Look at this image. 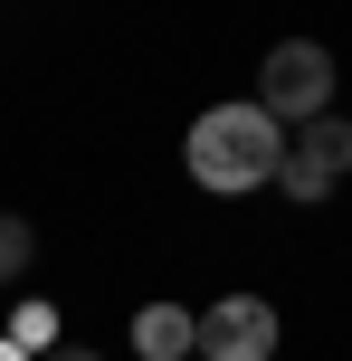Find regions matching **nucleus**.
Returning a JSON list of instances; mask_svg holds the SVG:
<instances>
[{
	"mask_svg": "<svg viewBox=\"0 0 352 361\" xmlns=\"http://www.w3.org/2000/svg\"><path fill=\"white\" fill-rule=\"evenodd\" d=\"M277 152H286V124L267 105H210L181 133V162L200 190H257V180H277Z\"/></svg>",
	"mask_w": 352,
	"mask_h": 361,
	"instance_id": "nucleus-1",
	"label": "nucleus"
},
{
	"mask_svg": "<svg viewBox=\"0 0 352 361\" xmlns=\"http://www.w3.org/2000/svg\"><path fill=\"white\" fill-rule=\"evenodd\" d=\"M257 105L277 114V124H315V114H334V57H324L315 38H277V48L257 57Z\"/></svg>",
	"mask_w": 352,
	"mask_h": 361,
	"instance_id": "nucleus-2",
	"label": "nucleus"
},
{
	"mask_svg": "<svg viewBox=\"0 0 352 361\" xmlns=\"http://www.w3.org/2000/svg\"><path fill=\"white\" fill-rule=\"evenodd\" d=\"M343 171H352V124H343V114L296 124V133H286V152H277V190H286V200H305V209H315V200L334 190Z\"/></svg>",
	"mask_w": 352,
	"mask_h": 361,
	"instance_id": "nucleus-3",
	"label": "nucleus"
},
{
	"mask_svg": "<svg viewBox=\"0 0 352 361\" xmlns=\"http://www.w3.org/2000/svg\"><path fill=\"white\" fill-rule=\"evenodd\" d=\"M200 361H277V305H257V295H219V305H200Z\"/></svg>",
	"mask_w": 352,
	"mask_h": 361,
	"instance_id": "nucleus-4",
	"label": "nucleus"
},
{
	"mask_svg": "<svg viewBox=\"0 0 352 361\" xmlns=\"http://www.w3.org/2000/svg\"><path fill=\"white\" fill-rule=\"evenodd\" d=\"M190 343H200V314H181V305H143L133 314V352L143 361H190Z\"/></svg>",
	"mask_w": 352,
	"mask_h": 361,
	"instance_id": "nucleus-5",
	"label": "nucleus"
},
{
	"mask_svg": "<svg viewBox=\"0 0 352 361\" xmlns=\"http://www.w3.org/2000/svg\"><path fill=\"white\" fill-rule=\"evenodd\" d=\"M29 257H38V228L19 209H0V286H19V276H29Z\"/></svg>",
	"mask_w": 352,
	"mask_h": 361,
	"instance_id": "nucleus-6",
	"label": "nucleus"
},
{
	"mask_svg": "<svg viewBox=\"0 0 352 361\" xmlns=\"http://www.w3.org/2000/svg\"><path fill=\"white\" fill-rule=\"evenodd\" d=\"M10 343H19V352H48V343H57V305H19V314H10Z\"/></svg>",
	"mask_w": 352,
	"mask_h": 361,
	"instance_id": "nucleus-7",
	"label": "nucleus"
},
{
	"mask_svg": "<svg viewBox=\"0 0 352 361\" xmlns=\"http://www.w3.org/2000/svg\"><path fill=\"white\" fill-rule=\"evenodd\" d=\"M38 361H95V352H76V343H48V352H38Z\"/></svg>",
	"mask_w": 352,
	"mask_h": 361,
	"instance_id": "nucleus-8",
	"label": "nucleus"
},
{
	"mask_svg": "<svg viewBox=\"0 0 352 361\" xmlns=\"http://www.w3.org/2000/svg\"><path fill=\"white\" fill-rule=\"evenodd\" d=\"M0 361H38V352H19V343H10V333H0Z\"/></svg>",
	"mask_w": 352,
	"mask_h": 361,
	"instance_id": "nucleus-9",
	"label": "nucleus"
},
{
	"mask_svg": "<svg viewBox=\"0 0 352 361\" xmlns=\"http://www.w3.org/2000/svg\"><path fill=\"white\" fill-rule=\"evenodd\" d=\"M190 361H200V352H190Z\"/></svg>",
	"mask_w": 352,
	"mask_h": 361,
	"instance_id": "nucleus-10",
	"label": "nucleus"
}]
</instances>
